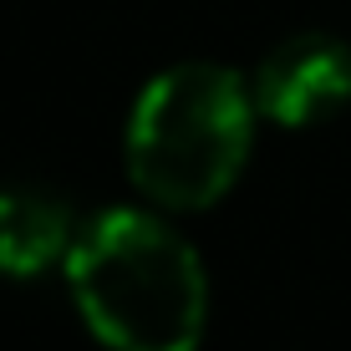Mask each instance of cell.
Returning <instances> with one entry per match:
<instances>
[{
  "label": "cell",
  "instance_id": "1",
  "mask_svg": "<svg viewBox=\"0 0 351 351\" xmlns=\"http://www.w3.org/2000/svg\"><path fill=\"white\" fill-rule=\"evenodd\" d=\"M66 285L107 351H199L209 326V280L193 245L143 209H102L82 224Z\"/></svg>",
  "mask_w": 351,
  "mask_h": 351
},
{
  "label": "cell",
  "instance_id": "4",
  "mask_svg": "<svg viewBox=\"0 0 351 351\" xmlns=\"http://www.w3.org/2000/svg\"><path fill=\"white\" fill-rule=\"evenodd\" d=\"M71 239L77 224L66 214V199L36 184H0V275L31 280L71 255Z\"/></svg>",
  "mask_w": 351,
  "mask_h": 351
},
{
  "label": "cell",
  "instance_id": "3",
  "mask_svg": "<svg viewBox=\"0 0 351 351\" xmlns=\"http://www.w3.org/2000/svg\"><path fill=\"white\" fill-rule=\"evenodd\" d=\"M255 102L280 128H316L351 102V46L331 31H295L255 71Z\"/></svg>",
  "mask_w": 351,
  "mask_h": 351
},
{
  "label": "cell",
  "instance_id": "2",
  "mask_svg": "<svg viewBox=\"0 0 351 351\" xmlns=\"http://www.w3.org/2000/svg\"><path fill=\"white\" fill-rule=\"evenodd\" d=\"M255 112V87L219 62L158 71L128 112V178L158 209H209L250 158Z\"/></svg>",
  "mask_w": 351,
  "mask_h": 351
}]
</instances>
